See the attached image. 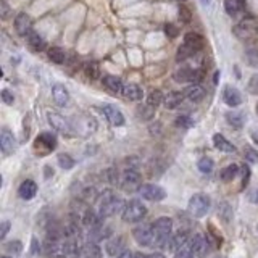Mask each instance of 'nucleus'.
I'll return each mask as SVG.
<instances>
[{
	"label": "nucleus",
	"mask_w": 258,
	"mask_h": 258,
	"mask_svg": "<svg viewBox=\"0 0 258 258\" xmlns=\"http://www.w3.org/2000/svg\"><path fill=\"white\" fill-rule=\"evenodd\" d=\"M173 220L168 216H161L153 223V245L161 248L168 247V242L171 239Z\"/></svg>",
	"instance_id": "nucleus-1"
},
{
	"label": "nucleus",
	"mask_w": 258,
	"mask_h": 258,
	"mask_svg": "<svg viewBox=\"0 0 258 258\" xmlns=\"http://www.w3.org/2000/svg\"><path fill=\"white\" fill-rule=\"evenodd\" d=\"M232 34L236 36L239 40L250 42V40L258 37V21L255 18H252V16L240 20L236 26L232 28Z\"/></svg>",
	"instance_id": "nucleus-2"
},
{
	"label": "nucleus",
	"mask_w": 258,
	"mask_h": 258,
	"mask_svg": "<svg viewBox=\"0 0 258 258\" xmlns=\"http://www.w3.org/2000/svg\"><path fill=\"white\" fill-rule=\"evenodd\" d=\"M126 204L121 199L115 197L111 190H105L100 199V208H99V216L100 218H108L113 216L118 212H123Z\"/></svg>",
	"instance_id": "nucleus-3"
},
{
	"label": "nucleus",
	"mask_w": 258,
	"mask_h": 258,
	"mask_svg": "<svg viewBox=\"0 0 258 258\" xmlns=\"http://www.w3.org/2000/svg\"><path fill=\"white\" fill-rule=\"evenodd\" d=\"M145 215H147V207L137 199L129 200L124 210L121 212V218H123L124 223H137V221H141Z\"/></svg>",
	"instance_id": "nucleus-4"
},
{
	"label": "nucleus",
	"mask_w": 258,
	"mask_h": 258,
	"mask_svg": "<svg viewBox=\"0 0 258 258\" xmlns=\"http://www.w3.org/2000/svg\"><path fill=\"white\" fill-rule=\"evenodd\" d=\"M210 205H212V202H210L208 196H205V194H196V196L190 197L187 210H189V213L192 216L204 218L207 215V212L210 210Z\"/></svg>",
	"instance_id": "nucleus-5"
},
{
	"label": "nucleus",
	"mask_w": 258,
	"mask_h": 258,
	"mask_svg": "<svg viewBox=\"0 0 258 258\" xmlns=\"http://www.w3.org/2000/svg\"><path fill=\"white\" fill-rule=\"evenodd\" d=\"M202 71L200 70H194L190 67H181V68H177L174 71V81L176 83H194V84H197L199 81L202 79Z\"/></svg>",
	"instance_id": "nucleus-6"
},
{
	"label": "nucleus",
	"mask_w": 258,
	"mask_h": 258,
	"mask_svg": "<svg viewBox=\"0 0 258 258\" xmlns=\"http://www.w3.org/2000/svg\"><path fill=\"white\" fill-rule=\"evenodd\" d=\"M133 237L139 245L153 244V224H139L133 229Z\"/></svg>",
	"instance_id": "nucleus-7"
},
{
	"label": "nucleus",
	"mask_w": 258,
	"mask_h": 258,
	"mask_svg": "<svg viewBox=\"0 0 258 258\" xmlns=\"http://www.w3.org/2000/svg\"><path fill=\"white\" fill-rule=\"evenodd\" d=\"M34 149L39 153H48L56 149V137L52 133H40L34 141Z\"/></svg>",
	"instance_id": "nucleus-8"
},
{
	"label": "nucleus",
	"mask_w": 258,
	"mask_h": 258,
	"mask_svg": "<svg viewBox=\"0 0 258 258\" xmlns=\"http://www.w3.org/2000/svg\"><path fill=\"white\" fill-rule=\"evenodd\" d=\"M139 196L150 202H161V200H165L166 192L163 187H160L157 184H144L139 189Z\"/></svg>",
	"instance_id": "nucleus-9"
},
{
	"label": "nucleus",
	"mask_w": 258,
	"mask_h": 258,
	"mask_svg": "<svg viewBox=\"0 0 258 258\" xmlns=\"http://www.w3.org/2000/svg\"><path fill=\"white\" fill-rule=\"evenodd\" d=\"M121 187H123L126 192H134V190L139 192V189L142 187L141 174L134 171V169H127V171H124L123 177H121Z\"/></svg>",
	"instance_id": "nucleus-10"
},
{
	"label": "nucleus",
	"mask_w": 258,
	"mask_h": 258,
	"mask_svg": "<svg viewBox=\"0 0 258 258\" xmlns=\"http://www.w3.org/2000/svg\"><path fill=\"white\" fill-rule=\"evenodd\" d=\"M15 29L20 36L28 37L32 32V20L28 13H18L15 18Z\"/></svg>",
	"instance_id": "nucleus-11"
},
{
	"label": "nucleus",
	"mask_w": 258,
	"mask_h": 258,
	"mask_svg": "<svg viewBox=\"0 0 258 258\" xmlns=\"http://www.w3.org/2000/svg\"><path fill=\"white\" fill-rule=\"evenodd\" d=\"M0 149H2L5 155H10V153H13L16 149L15 136L12 134V131L8 127H4L2 133H0Z\"/></svg>",
	"instance_id": "nucleus-12"
},
{
	"label": "nucleus",
	"mask_w": 258,
	"mask_h": 258,
	"mask_svg": "<svg viewBox=\"0 0 258 258\" xmlns=\"http://www.w3.org/2000/svg\"><path fill=\"white\" fill-rule=\"evenodd\" d=\"M47 119H48V124H50L55 131H60V133H70V124L68 121L64 119V116H61L60 113L56 111H48L47 113Z\"/></svg>",
	"instance_id": "nucleus-13"
},
{
	"label": "nucleus",
	"mask_w": 258,
	"mask_h": 258,
	"mask_svg": "<svg viewBox=\"0 0 258 258\" xmlns=\"http://www.w3.org/2000/svg\"><path fill=\"white\" fill-rule=\"evenodd\" d=\"M102 113H103L105 118H107L113 126H123L124 124L123 113H121L116 107H113V105H103Z\"/></svg>",
	"instance_id": "nucleus-14"
},
{
	"label": "nucleus",
	"mask_w": 258,
	"mask_h": 258,
	"mask_svg": "<svg viewBox=\"0 0 258 258\" xmlns=\"http://www.w3.org/2000/svg\"><path fill=\"white\" fill-rule=\"evenodd\" d=\"M223 100L228 107H239L242 103V95L237 91L236 87H231V86H226L224 91H223Z\"/></svg>",
	"instance_id": "nucleus-15"
},
{
	"label": "nucleus",
	"mask_w": 258,
	"mask_h": 258,
	"mask_svg": "<svg viewBox=\"0 0 258 258\" xmlns=\"http://www.w3.org/2000/svg\"><path fill=\"white\" fill-rule=\"evenodd\" d=\"M102 83H103L105 89H107V91H110L111 94H123V91H124L123 81H121L118 76L107 75V76L102 78Z\"/></svg>",
	"instance_id": "nucleus-16"
},
{
	"label": "nucleus",
	"mask_w": 258,
	"mask_h": 258,
	"mask_svg": "<svg viewBox=\"0 0 258 258\" xmlns=\"http://www.w3.org/2000/svg\"><path fill=\"white\" fill-rule=\"evenodd\" d=\"M76 133H81V134H92L95 129H97V123L95 119L91 118V116H84L76 121V124L73 126Z\"/></svg>",
	"instance_id": "nucleus-17"
},
{
	"label": "nucleus",
	"mask_w": 258,
	"mask_h": 258,
	"mask_svg": "<svg viewBox=\"0 0 258 258\" xmlns=\"http://www.w3.org/2000/svg\"><path fill=\"white\" fill-rule=\"evenodd\" d=\"M37 194V184L32 181V179H26L20 184L18 187V196L23 199V200H31L34 199Z\"/></svg>",
	"instance_id": "nucleus-18"
},
{
	"label": "nucleus",
	"mask_w": 258,
	"mask_h": 258,
	"mask_svg": "<svg viewBox=\"0 0 258 258\" xmlns=\"http://www.w3.org/2000/svg\"><path fill=\"white\" fill-rule=\"evenodd\" d=\"M189 242V232L187 231H179L174 236H171L168 242V248L171 250V252H179V250L187 244Z\"/></svg>",
	"instance_id": "nucleus-19"
},
{
	"label": "nucleus",
	"mask_w": 258,
	"mask_h": 258,
	"mask_svg": "<svg viewBox=\"0 0 258 258\" xmlns=\"http://www.w3.org/2000/svg\"><path fill=\"white\" fill-rule=\"evenodd\" d=\"M52 97L55 103L58 107H67L68 102H70V94H68V89L64 87L63 84H55L52 87Z\"/></svg>",
	"instance_id": "nucleus-20"
},
{
	"label": "nucleus",
	"mask_w": 258,
	"mask_h": 258,
	"mask_svg": "<svg viewBox=\"0 0 258 258\" xmlns=\"http://www.w3.org/2000/svg\"><path fill=\"white\" fill-rule=\"evenodd\" d=\"M185 99H189L194 103H199L205 99V89L202 87L200 84H192L184 91Z\"/></svg>",
	"instance_id": "nucleus-21"
},
{
	"label": "nucleus",
	"mask_w": 258,
	"mask_h": 258,
	"mask_svg": "<svg viewBox=\"0 0 258 258\" xmlns=\"http://www.w3.org/2000/svg\"><path fill=\"white\" fill-rule=\"evenodd\" d=\"M184 44L187 45V47H190L192 50L199 52V50H202V48H204L205 39L202 37L199 32H187V34L184 36Z\"/></svg>",
	"instance_id": "nucleus-22"
},
{
	"label": "nucleus",
	"mask_w": 258,
	"mask_h": 258,
	"mask_svg": "<svg viewBox=\"0 0 258 258\" xmlns=\"http://www.w3.org/2000/svg\"><path fill=\"white\" fill-rule=\"evenodd\" d=\"M124 237L123 236H116V237H113L111 240H108V244H107V252L108 255H121L124 252Z\"/></svg>",
	"instance_id": "nucleus-23"
},
{
	"label": "nucleus",
	"mask_w": 258,
	"mask_h": 258,
	"mask_svg": "<svg viewBox=\"0 0 258 258\" xmlns=\"http://www.w3.org/2000/svg\"><path fill=\"white\" fill-rule=\"evenodd\" d=\"M245 0H224V10L229 16H236L240 12H244Z\"/></svg>",
	"instance_id": "nucleus-24"
},
{
	"label": "nucleus",
	"mask_w": 258,
	"mask_h": 258,
	"mask_svg": "<svg viewBox=\"0 0 258 258\" xmlns=\"http://www.w3.org/2000/svg\"><path fill=\"white\" fill-rule=\"evenodd\" d=\"M26 39H28V45L32 52H42L45 48V40L42 39V36H40L39 32L32 31Z\"/></svg>",
	"instance_id": "nucleus-25"
},
{
	"label": "nucleus",
	"mask_w": 258,
	"mask_h": 258,
	"mask_svg": "<svg viewBox=\"0 0 258 258\" xmlns=\"http://www.w3.org/2000/svg\"><path fill=\"white\" fill-rule=\"evenodd\" d=\"M184 92H169L166 97H165V107L169 108V110H174L177 107H181V103L184 102Z\"/></svg>",
	"instance_id": "nucleus-26"
},
{
	"label": "nucleus",
	"mask_w": 258,
	"mask_h": 258,
	"mask_svg": "<svg viewBox=\"0 0 258 258\" xmlns=\"http://www.w3.org/2000/svg\"><path fill=\"white\" fill-rule=\"evenodd\" d=\"M123 95L126 97V99H129V100L139 102V100H142V97H144V91L137 84H126L124 91H123Z\"/></svg>",
	"instance_id": "nucleus-27"
},
{
	"label": "nucleus",
	"mask_w": 258,
	"mask_h": 258,
	"mask_svg": "<svg viewBox=\"0 0 258 258\" xmlns=\"http://www.w3.org/2000/svg\"><path fill=\"white\" fill-rule=\"evenodd\" d=\"M213 145L218 149V150H221V152H226V153H231V152H236V147L226 139L224 136L221 134H215L213 136Z\"/></svg>",
	"instance_id": "nucleus-28"
},
{
	"label": "nucleus",
	"mask_w": 258,
	"mask_h": 258,
	"mask_svg": "<svg viewBox=\"0 0 258 258\" xmlns=\"http://www.w3.org/2000/svg\"><path fill=\"white\" fill-rule=\"evenodd\" d=\"M108 236H111L110 228H103L102 224H99V226H95V228L91 229V234H89V239H91V242H95V244H97L99 240L107 239Z\"/></svg>",
	"instance_id": "nucleus-29"
},
{
	"label": "nucleus",
	"mask_w": 258,
	"mask_h": 258,
	"mask_svg": "<svg viewBox=\"0 0 258 258\" xmlns=\"http://www.w3.org/2000/svg\"><path fill=\"white\" fill-rule=\"evenodd\" d=\"M47 55H48V58L56 64H63L67 61V52H64V48L61 47H50L47 50Z\"/></svg>",
	"instance_id": "nucleus-30"
},
{
	"label": "nucleus",
	"mask_w": 258,
	"mask_h": 258,
	"mask_svg": "<svg viewBox=\"0 0 258 258\" xmlns=\"http://www.w3.org/2000/svg\"><path fill=\"white\" fill-rule=\"evenodd\" d=\"M190 244H192V250H194V255H204V252L207 250V239L204 237V234H197L190 239Z\"/></svg>",
	"instance_id": "nucleus-31"
},
{
	"label": "nucleus",
	"mask_w": 258,
	"mask_h": 258,
	"mask_svg": "<svg viewBox=\"0 0 258 258\" xmlns=\"http://www.w3.org/2000/svg\"><path fill=\"white\" fill-rule=\"evenodd\" d=\"M81 253L84 255V258H102V250L95 242H89V244L83 245Z\"/></svg>",
	"instance_id": "nucleus-32"
},
{
	"label": "nucleus",
	"mask_w": 258,
	"mask_h": 258,
	"mask_svg": "<svg viewBox=\"0 0 258 258\" xmlns=\"http://www.w3.org/2000/svg\"><path fill=\"white\" fill-rule=\"evenodd\" d=\"M84 73L89 79H99L100 76V68H99V63L97 61H87L84 64Z\"/></svg>",
	"instance_id": "nucleus-33"
},
{
	"label": "nucleus",
	"mask_w": 258,
	"mask_h": 258,
	"mask_svg": "<svg viewBox=\"0 0 258 258\" xmlns=\"http://www.w3.org/2000/svg\"><path fill=\"white\" fill-rule=\"evenodd\" d=\"M237 174H239V166L232 163V165H228L226 168H223V171H221V179H223L224 182H231Z\"/></svg>",
	"instance_id": "nucleus-34"
},
{
	"label": "nucleus",
	"mask_w": 258,
	"mask_h": 258,
	"mask_svg": "<svg viewBox=\"0 0 258 258\" xmlns=\"http://www.w3.org/2000/svg\"><path fill=\"white\" fill-rule=\"evenodd\" d=\"M245 60L252 68H258V47H247L245 48Z\"/></svg>",
	"instance_id": "nucleus-35"
},
{
	"label": "nucleus",
	"mask_w": 258,
	"mask_h": 258,
	"mask_svg": "<svg viewBox=\"0 0 258 258\" xmlns=\"http://www.w3.org/2000/svg\"><path fill=\"white\" fill-rule=\"evenodd\" d=\"M226 119H228V123L232 127H242V126H244V115H242V113L229 111V113H226Z\"/></svg>",
	"instance_id": "nucleus-36"
},
{
	"label": "nucleus",
	"mask_w": 258,
	"mask_h": 258,
	"mask_svg": "<svg viewBox=\"0 0 258 258\" xmlns=\"http://www.w3.org/2000/svg\"><path fill=\"white\" fill-rule=\"evenodd\" d=\"M197 52L196 50H192L190 47H187L185 44H182L179 48H177V53H176V61H185V60H189L190 56H194Z\"/></svg>",
	"instance_id": "nucleus-37"
},
{
	"label": "nucleus",
	"mask_w": 258,
	"mask_h": 258,
	"mask_svg": "<svg viewBox=\"0 0 258 258\" xmlns=\"http://www.w3.org/2000/svg\"><path fill=\"white\" fill-rule=\"evenodd\" d=\"M163 102H165V97H163V94H161V91H158V89L152 91L150 95L147 97V105H150L152 108H157L158 105H161Z\"/></svg>",
	"instance_id": "nucleus-38"
},
{
	"label": "nucleus",
	"mask_w": 258,
	"mask_h": 258,
	"mask_svg": "<svg viewBox=\"0 0 258 258\" xmlns=\"http://www.w3.org/2000/svg\"><path fill=\"white\" fill-rule=\"evenodd\" d=\"M197 168H199V171H202L204 174H208V173H212V171H213L215 163H213V160H212V158L204 157V158H200V160H199Z\"/></svg>",
	"instance_id": "nucleus-39"
},
{
	"label": "nucleus",
	"mask_w": 258,
	"mask_h": 258,
	"mask_svg": "<svg viewBox=\"0 0 258 258\" xmlns=\"http://www.w3.org/2000/svg\"><path fill=\"white\" fill-rule=\"evenodd\" d=\"M75 163L76 161L73 160L68 153H60L58 155V165H60V168H63V169H71L73 166H75Z\"/></svg>",
	"instance_id": "nucleus-40"
},
{
	"label": "nucleus",
	"mask_w": 258,
	"mask_h": 258,
	"mask_svg": "<svg viewBox=\"0 0 258 258\" xmlns=\"http://www.w3.org/2000/svg\"><path fill=\"white\" fill-rule=\"evenodd\" d=\"M5 250L10 252L13 255H20L23 252V244L20 240H12V242H7L5 244Z\"/></svg>",
	"instance_id": "nucleus-41"
},
{
	"label": "nucleus",
	"mask_w": 258,
	"mask_h": 258,
	"mask_svg": "<svg viewBox=\"0 0 258 258\" xmlns=\"http://www.w3.org/2000/svg\"><path fill=\"white\" fill-rule=\"evenodd\" d=\"M153 111H155V108H152L150 105H141L137 108V115H139L141 119H150L153 116Z\"/></svg>",
	"instance_id": "nucleus-42"
},
{
	"label": "nucleus",
	"mask_w": 258,
	"mask_h": 258,
	"mask_svg": "<svg viewBox=\"0 0 258 258\" xmlns=\"http://www.w3.org/2000/svg\"><path fill=\"white\" fill-rule=\"evenodd\" d=\"M192 256H196V255H194V250H192L190 240L179 250V252H176V255H174V258H192Z\"/></svg>",
	"instance_id": "nucleus-43"
},
{
	"label": "nucleus",
	"mask_w": 258,
	"mask_h": 258,
	"mask_svg": "<svg viewBox=\"0 0 258 258\" xmlns=\"http://www.w3.org/2000/svg\"><path fill=\"white\" fill-rule=\"evenodd\" d=\"M176 126L177 127H182V129H189L194 126V119L187 115H181L176 118Z\"/></svg>",
	"instance_id": "nucleus-44"
},
{
	"label": "nucleus",
	"mask_w": 258,
	"mask_h": 258,
	"mask_svg": "<svg viewBox=\"0 0 258 258\" xmlns=\"http://www.w3.org/2000/svg\"><path fill=\"white\" fill-rule=\"evenodd\" d=\"M179 15V21L181 23H190V20H192V12H190V8L189 7H185V5H181L179 7V12H177Z\"/></svg>",
	"instance_id": "nucleus-45"
},
{
	"label": "nucleus",
	"mask_w": 258,
	"mask_h": 258,
	"mask_svg": "<svg viewBox=\"0 0 258 258\" xmlns=\"http://www.w3.org/2000/svg\"><path fill=\"white\" fill-rule=\"evenodd\" d=\"M163 31H165V34L168 36V39H174V37H177V34H179V28H177L176 24H173V23H166Z\"/></svg>",
	"instance_id": "nucleus-46"
},
{
	"label": "nucleus",
	"mask_w": 258,
	"mask_h": 258,
	"mask_svg": "<svg viewBox=\"0 0 258 258\" xmlns=\"http://www.w3.org/2000/svg\"><path fill=\"white\" fill-rule=\"evenodd\" d=\"M247 91L252 95H258V75H253L250 78L248 84H247Z\"/></svg>",
	"instance_id": "nucleus-47"
},
{
	"label": "nucleus",
	"mask_w": 258,
	"mask_h": 258,
	"mask_svg": "<svg viewBox=\"0 0 258 258\" xmlns=\"http://www.w3.org/2000/svg\"><path fill=\"white\" fill-rule=\"evenodd\" d=\"M0 13H2V20H7L8 16H10V13H12V8L7 5L5 0L0 2Z\"/></svg>",
	"instance_id": "nucleus-48"
},
{
	"label": "nucleus",
	"mask_w": 258,
	"mask_h": 258,
	"mask_svg": "<svg viewBox=\"0 0 258 258\" xmlns=\"http://www.w3.org/2000/svg\"><path fill=\"white\" fill-rule=\"evenodd\" d=\"M2 100H4V103H7V105H13V102H15V97H13V94L8 91V89H4L2 91Z\"/></svg>",
	"instance_id": "nucleus-49"
},
{
	"label": "nucleus",
	"mask_w": 258,
	"mask_h": 258,
	"mask_svg": "<svg viewBox=\"0 0 258 258\" xmlns=\"http://www.w3.org/2000/svg\"><path fill=\"white\" fill-rule=\"evenodd\" d=\"M245 158L248 161H252V163H255V161H258V152H255L253 149H247L245 150Z\"/></svg>",
	"instance_id": "nucleus-50"
},
{
	"label": "nucleus",
	"mask_w": 258,
	"mask_h": 258,
	"mask_svg": "<svg viewBox=\"0 0 258 258\" xmlns=\"http://www.w3.org/2000/svg\"><path fill=\"white\" fill-rule=\"evenodd\" d=\"M10 221H4L2 223V231H0V239H5V236L8 234V231H10Z\"/></svg>",
	"instance_id": "nucleus-51"
},
{
	"label": "nucleus",
	"mask_w": 258,
	"mask_h": 258,
	"mask_svg": "<svg viewBox=\"0 0 258 258\" xmlns=\"http://www.w3.org/2000/svg\"><path fill=\"white\" fill-rule=\"evenodd\" d=\"M242 171H244V187L247 185V181H248V176H250V169H248V166H242Z\"/></svg>",
	"instance_id": "nucleus-52"
},
{
	"label": "nucleus",
	"mask_w": 258,
	"mask_h": 258,
	"mask_svg": "<svg viewBox=\"0 0 258 258\" xmlns=\"http://www.w3.org/2000/svg\"><path fill=\"white\" fill-rule=\"evenodd\" d=\"M119 258H134V253L129 252V250H124V252L119 255Z\"/></svg>",
	"instance_id": "nucleus-53"
},
{
	"label": "nucleus",
	"mask_w": 258,
	"mask_h": 258,
	"mask_svg": "<svg viewBox=\"0 0 258 258\" xmlns=\"http://www.w3.org/2000/svg\"><path fill=\"white\" fill-rule=\"evenodd\" d=\"M39 252V248H37V239L34 237L32 239V250H31V253H37Z\"/></svg>",
	"instance_id": "nucleus-54"
},
{
	"label": "nucleus",
	"mask_w": 258,
	"mask_h": 258,
	"mask_svg": "<svg viewBox=\"0 0 258 258\" xmlns=\"http://www.w3.org/2000/svg\"><path fill=\"white\" fill-rule=\"evenodd\" d=\"M150 258H165V255L163 253H152V255H149Z\"/></svg>",
	"instance_id": "nucleus-55"
},
{
	"label": "nucleus",
	"mask_w": 258,
	"mask_h": 258,
	"mask_svg": "<svg viewBox=\"0 0 258 258\" xmlns=\"http://www.w3.org/2000/svg\"><path fill=\"white\" fill-rule=\"evenodd\" d=\"M134 258H150V256L145 253H134Z\"/></svg>",
	"instance_id": "nucleus-56"
},
{
	"label": "nucleus",
	"mask_w": 258,
	"mask_h": 258,
	"mask_svg": "<svg viewBox=\"0 0 258 258\" xmlns=\"http://www.w3.org/2000/svg\"><path fill=\"white\" fill-rule=\"evenodd\" d=\"M252 136H253V141H255V142H258V134H256V133H253Z\"/></svg>",
	"instance_id": "nucleus-57"
},
{
	"label": "nucleus",
	"mask_w": 258,
	"mask_h": 258,
	"mask_svg": "<svg viewBox=\"0 0 258 258\" xmlns=\"http://www.w3.org/2000/svg\"><path fill=\"white\" fill-rule=\"evenodd\" d=\"M173 2H179L181 4V2H185V0H173Z\"/></svg>",
	"instance_id": "nucleus-58"
},
{
	"label": "nucleus",
	"mask_w": 258,
	"mask_h": 258,
	"mask_svg": "<svg viewBox=\"0 0 258 258\" xmlns=\"http://www.w3.org/2000/svg\"><path fill=\"white\" fill-rule=\"evenodd\" d=\"M255 111H256V115H258V103H256V107H255Z\"/></svg>",
	"instance_id": "nucleus-59"
},
{
	"label": "nucleus",
	"mask_w": 258,
	"mask_h": 258,
	"mask_svg": "<svg viewBox=\"0 0 258 258\" xmlns=\"http://www.w3.org/2000/svg\"><path fill=\"white\" fill-rule=\"evenodd\" d=\"M2 258H12V256H7V255H4V256H2Z\"/></svg>",
	"instance_id": "nucleus-60"
},
{
	"label": "nucleus",
	"mask_w": 258,
	"mask_h": 258,
	"mask_svg": "<svg viewBox=\"0 0 258 258\" xmlns=\"http://www.w3.org/2000/svg\"><path fill=\"white\" fill-rule=\"evenodd\" d=\"M204 2H205V4H208V2H210V0H204Z\"/></svg>",
	"instance_id": "nucleus-61"
}]
</instances>
